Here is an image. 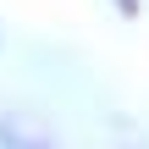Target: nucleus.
Segmentation results:
<instances>
[{"instance_id":"nucleus-1","label":"nucleus","mask_w":149,"mask_h":149,"mask_svg":"<svg viewBox=\"0 0 149 149\" xmlns=\"http://www.w3.org/2000/svg\"><path fill=\"white\" fill-rule=\"evenodd\" d=\"M0 149H55V144L28 133V127H17V122H0Z\"/></svg>"}]
</instances>
